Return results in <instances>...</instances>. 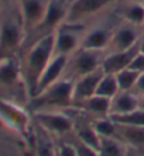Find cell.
I'll list each match as a JSON object with an SVG mask.
<instances>
[{
	"mask_svg": "<svg viewBox=\"0 0 144 156\" xmlns=\"http://www.w3.org/2000/svg\"><path fill=\"white\" fill-rule=\"evenodd\" d=\"M54 54V34H50L24 48L18 55L23 79L25 82L30 98L36 94L38 80Z\"/></svg>",
	"mask_w": 144,
	"mask_h": 156,
	"instance_id": "cell-1",
	"label": "cell"
},
{
	"mask_svg": "<svg viewBox=\"0 0 144 156\" xmlns=\"http://www.w3.org/2000/svg\"><path fill=\"white\" fill-rule=\"evenodd\" d=\"M27 35L17 0L6 4L0 18V62L16 58L23 49Z\"/></svg>",
	"mask_w": 144,
	"mask_h": 156,
	"instance_id": "cell-2",
	"label": "cell"
},
{
	"mask_svg": "<svg viewBox=\"0 0 144 156\" xmlns=\"http://www.w3.org/2000/svg\"><path fill=\"white\" fill-rule=\"evenodd\" d=\"M74 80L61 77L55 83L44 89L41 93L30 98L28 108L34 111H47V110H68L74 104Z\"/></svg>",
	"mask_w": 144,
	"mask_h": 156,
	"instance_id": "cell-3",
	"label": "cell"
},
{
	"mask_svg": "<svg viewBox=\"0 0 144 156\" xmlns=\"http://www.w3.org/2000/svg\"><path fill=\"white\" fill-rule=\"evenodd\" d=\"M120 21L119 16L115 13L113 7L109 11L103 13L100 17L90 21L88 24L86 34L83 37L82 45L83 48H92V49H102L106 52L109 41L112 38L113 30Z\"/></svg>",
	"mask_w": 144,
	"mask_h": 156,
	"instance_id": "cell-4",
	"label": "cell"
},
{
	"mask_svg": "<svg viewBox=\"0 0 144 156\" xmlns=\"http://www.w3.org/2000/svg\"><path fill=\"white\" fill-rule=\"evenodd\" d=\"M68 7H69V0H51L48 10L45 13V16H44V18L41 20V23L34 30L27 33L23 49L27 48L28 45H31V44H34L36 41L44 38V37L54 34L55 30L66 20Z\"/></svg>",
	"mask_w": 144,
	"mask_h": 156,
	"instance_id": "cell-5",
	"label": "cell"
},
{
	"mask_svg": "<svg viewBox=\"0 0 144 156\" xmlns=\"http://www.w3.org/2000/svg\"><path fill=\"white\" fill-rule=\"evenodd\" d=\"M104 55H106V52L102 49H92V48L83 47L78 48L74 54L68 56L64 77L75 80L83 75H88L90 72L100 69Z\"/></svg>",
	"mask_w": 144,
	"mask_h": 156,
	"instance_id": "cell-6",
	"label": "cell"
},
{
	"mask_svg": "<svg viewBox=\"0 0 144 156\" xmlns=\"http://www.w3.org/2000/svg\"><path fill=\"white\" fill-rule=\"evenodd\" d=\"M32 122L47 131L54 138L61 139L74 131V118L69 110H47L31 113Z\"/></svg>",
	"mask_w": 144,
	"mask_h": 156,
	"instance_id": "cell-7",
	"label": "cell"
},
{
	"mask_svg": "<svg viewBox=\"0 0 144 156\" xmlns=\"http://www.w3.org/2000/svg\"><path fill=\"white\" fill-rule=\"evenodd\" d=\"M88 24L64 21L54 33V52L59 55H71L81 48Z\"/></svg>",
	"mask_w": 144,
	"mask_h": 156,
	"instance_id": "cell-8",
	"label": "cell"
},
{
	"mask_svg": "<svg viewBox=\"0 0 144 156\" xmlns=\"http://www.w3.org/2000/svg\"><path fill=\"white\" fill-rule=\"evenodd\" d=\"M116 2L117 0H69L68 14L65 21L89 24L90 21L110 10Z\"/></svg>",
	"mask_w": 144,
	"mask_h": 156,
	"instance_id": "cell-9",
	"label": "cell"
},
{
	"mask_svg": "<svg viewBox=\"0 0 144 156\" xmlns=\"http://www.w3.org/2000/svg\"><path fill=\"white\" fill-rule=\"evenodd\" d=\"M141 33H143V27L120 20L113 30L112 38H110L109 45L106 48V54L130 49L131 47L138 44Z\"/></svg>",
	"mask_w": 144,
	"mask_h": 156,
	"instance_id": "cell-10",
	"label": "cell"
},
{
	"mask_svg": "<svg viewBox=\"0 0 144 156\" xmlns=\"http://www.w3.org/2000/svg\"><path fill=\"white\" fill-rule=\"evenodd\" d=\"M51 0H17L27 33L34 30L44 18Z\"/></svg>",
	"mask_w": 144,
	"mask_h": 156,
	"instance_id": "cell-11",
	"label": "cell"
},
{
	"mask_svg": "<svg viewBox=\"0 0 144 156\" xmlns=\"http://www.w3.org/2000/svg\"><path fill=\"white\" fill-rule=\"evenodd\" d=\"M66 62H68V55H59V54H54V56L51 58V61L48 62V65L45 66L43 75H41L38 84H37V90L36 94L47 89L48 86H51L52 83H55L57 80H59L61 77H64V72L66 68ZM32 96V97H34Z\"/></svg>",
	"mask_w": 144,
	"mask_h": 156,
	"instance_id": "cell-12",
	"label": "cell"
},
{
	"mask_svg": "<svg viewBox=\"0 0 144 156\" xmlns=\"http://www.w3.org/2000/svg\"><path fill=\"white\" fill-rule=\"evenodd\" d=\"M103 73H104L103 69L100 68V69L95 70V72H90V73H88V75H83V76L74 80V93H72L74 104H75V103H79V101H83V100H86V98L95 96L97 84L100 82Z\"/></svg>",
	"mask_w": 144,
	"mask_h": 156,
	"instance_id": "cell-13",
	"label": "cell"
},
{
	"mask_svg": "<svg viewBox=\"0 0 144 156\" xmlns=\"http://www.w3.org/2000/svg\"><path fill=\"white\" fill-rule=\"evenodd\" d=\"M138 51H140V48L137 44V45L131 47L130 49H126V51L106 54L103 62H102V69L104 73H112V75H116L123 69H127V68H130L134 56L138 54Z\"/></svg>",
	"mask_w": 144,
	"mask_h": 156,
	"instance_id": "cell-14",
	"label": "cell"
},
{
	"mask_svg": "<svg viewBox=\"0 0 144 156\" xmlns=\"http://www.w3.org/2000/svg\"><path fill=\"white\" fill-rule=\"evenodd\" d=\"M0 115L9 125L17 128L18 131L24 132L28 127V115L20 107V104L10 100L0 98Z\"/></svg>",
	"mask_w": 144,
	"mask_h": 156,
	"instance_id": "cell-15",
	"label": "cell"
},
{
	"mask_svg": "<svg viewBox=\"0 0 144 156\" xmlns=\"http://www.w3.org/2000/svg\"><path fill=\"white\" fill-rule=\"evenodd\" d=\"M113 10L120 20L133 23L143 27L144 24V2L133 0H117L113 6Z\"/></svg>",
	"mask_w": 144,
	"mask_h": 156,
	"instance_id": "cell-16",
	"label": "cell"
},
{
	"mask_svg": "<svg viewBox=\"0 0 144 156\" xmlns=\"http://www.w3.org/2000/svg\"><path fill=\"white\" fill-rule=\"evenodd\" d=\"M140 107V96L136 91H122L119 90L110 98V110L109 115L126 114Z\"/></svg>",
	"mask_w": 144,
	"mask_h": 156,
	"instance_id": "cell-17",
	"label": "cell"
},
{
	"mask_svg": "<svg viewBox=\"0 0 144 156\" xmlns=\"http://www.w3.org/2000/svg\"><path fill=\"white\" fill-rule=\"evenodd\" d=\"M78 108L79 111L85 113L90 118H102V117H109V110H110V98L102 97V96H92V97L83 100V101L75 103L72 105Z\"/></svg>",
	"mask_w": 144,
	"mask_h": 156,
	"instance_id": "cell-18",
	"label": "cell"
},
{
	"mask_svg": "<svg viewBox=\"0 0 144 156\" xmlns=\"http://www.w3.org/2000/svg\"><path fill=\"white\" fill-rule=\"evenodd\" d=\"M115 136L117 139H120L123 144H126L129 148H134L137 151H144V127L116 124Z\"/></svg>",
	"mask_w": 144,
	"mask_h": 156,
	"instance_id": "cell-19",
	"label": "cell"
},
{
	"mask_svg": "<svg viewBox=\"0 0 144 156\" xmlns=\"http://www.w3.org/2000/svg\"><path fill=\"white\" fill-rule=\"evenodd\" d=\"M54 136L34 124V155L36 156H58L57 141Z\"/></svg>",
	"mask_w": 144,
	"mask_h": 156,
	"instance_id": "cell-20",
	"label": "cell"
},
{
	"mask_svg": "<svg viewBox=\"0 0 144 156\" xmlns=\"http://www.w3.org/2000/svg\"><path fill=\"white\" fill-rule=\"evenodd\" d=\"M100 156H129V146L116 136H100Z\"/></svg>",
	"mask_w": 144,
	"mask_h": 156,
	"instance_id": "cell-21",
	"label": "cell"
},
{
	"mask_svg": "<svg viewBox=\"0 0 144 156\" xmlns=\"http://www.w3.org/2000/svg\"><path fill=\"white\" fill-rule=\"evenodd\" d=\"M117 91H119V84H117L116 75L103 73L100 82L97 84V89H96V93H95V94L102 96V97H106V98H112Z\"/></svg>",
	"mask_w": 144,
	"mask_h": 156,
	"instance_id": "cell-22",
	"label": "cell"
},
{
	"mask_svg": "<svg viewBox=\"0 0 144 156\" xmlns=\"http://www.w3.org/2000/svg\"><path fill=\"white\" fill-rule=\"evenodd\" d=\"M116 124L122 125H133V127H144V110L138 108L133 110L126 114H117V115H109Z\"/></svg>",
	"mask_w": 144,
	"mask_h": 156,
	"instance_id": "cell-23",
	"label": "cell"
},
{
	"mask_svg": "<svg viewBox=\"0 0 144 156\" xmlns=\"http://www.w3.org/2000/svg\"><path fill=\"white\" fill-rule=\"evenodd\" d=\"M140 73L136 72L134 69H123L119 73H116V79H117V84H119V90L122 91H134V87L138 80Z\"/></svg>",
	"mask_w": 144,
	"mask_h": 156,
	"instance_id": "cell-24",
	"label": "cell"
},
{
	"mask_svg": "<svg viewBox=\"0 0 144 156\" xmlns=\"http://www.w3.org/2000/svg\"><path fill=\"white\" fill-rule=\"evenodd\" d=\"M64 141L69 142L72 146H74V149H75V152L78 156H100L99 155V151H96L95 148H92V146H89L88 144H85V142H82L78 136L75 135V132L72 131V132H69L68 135H65Z\"/></svg>",
	"mask_w": 144,
	"mask_h": 156,
	"instance_id": "cell-25",
	"label": "cell"
},
{
	"mask_svg": "<svg viewBox=\"0 0 144 156\" xmlns=\"http://www.w3.org/2000/svg\"><path fill=\"white\" fill-rule=\"evenodd\" d=\"M57 151L58 156H78L74 146L69 142L64 141V139H58L57 141Z\"/></svg>",
	"mask_w": 144,
	"mask_h": 156,
	"instance_id": "cell-26",
	"label": "cell"
},
{
	"mask_svg": "<svg viewBox=\"0 0 144 156\" xmlns=\"http://www.w3.org/2000/svg\"><path fill=\"white\" fill-rule=\"evenodd\" d=\"M130 69H134L136 72L143 73L144 72V54L138 51V54L134 56L131 65H130Z\"/></svg>",
	"mask_w": 144,
	"mask_h": 156,
	"instance_id": "cell-27",
	"label": "cell"
},
{
	"mask_svg": "<svg viewBox=\"0 0 144 156\" xmlns=\"http://www.w3.org/2000/svg\"><path fill=\"white\" fill-rule=\"evenodd\" d=\"M134 91H136L140 97L144 96V72L140 73L138 80H137V83H136V87H134Z\"/></svg>",
	"mask_w": 144,
	"mask_h": 156,
	"instance_id": "cell-28",
	"label": "cell"
},
{
	"mask_svg": "<svg viewBox=\"0 0 144 156\" xmlns=\"http://www.w3.org/2000/svg\"><path fill=\"white\" fill-rule=\"evenodd\" d=\"M138 48H140V52L144 54V30H143V33H141L140 40H138Z\"/></svg>",
	"mask_w": 144,
	"mask_h": 156,
	"instance_id": "cell-29",
	"label": "cell"
},
{
	"mask_svg": "<svg viewBox=\"0 0 144 156\" xmlns=\"http://www.w3.org/2000/svg\"><path fill=\"white\" fill-rule=\"evenodd\" d=\"M140 108L144 110V96H141L140 97Z\"/></svg>",
	"mask_w": 144,
	"mask_h": 156,
	"instance_id": "cell-30",
	"label": "cell"
},
{
	"mask_svg": "<svg viewBox=\"0 0 144 156\" xmlns=\"http://www.w3.org/2000/svg\"><path fill=\"white\" fill-rule=\"evenodd\" d=\"M2 4H7V3H11V2H14V0H0Z\"/></svg>",
	"mask_w": 144,
	"mask_h": 156,
	"instance_id": "cell-31",
	"label": "cell"
},
{
	"mask_svg": "<svg viewBox=\"0 0 144 156\" xmlns=\"http://www.w3.org/2000/svg\"><path fill=\"white\" fill-rule=\"evenodd\" d=\"M133 2H144V0H133Z\"/></svg>",
	"mask_w": 144,
	"mask_h": 156,
	"instance_id": "cell-32",
	"label": "cell"
},
{
	"mask_svg": "<svg viewBox=\"0 0 144 156\" xmlns=\"http://www.w3.org/2000/svg\"><path fill=\"white\" fill-rule=\"evenodd\" d=\"M143 30H144V24H143Z\"/></svg>",
	"mask_w": 144,
	"mask_h": 156,
	"instance_id": "cell-33",
	"label": "cell"
},
{
	"mask_svg": "<svg viewBox=\"0 0 144 156\" xmlns=\"http://www.w3.org/2000/svg\"><path fill=\"white\" fill-rule=\"evenodd\" d=\"M32 156H36V155H34V153H32Z\"/></svg>",
	"mask_w": 144,
	"mask_h": 156,
	"instance_id": "cell-34",
	"label": "cell"
},
{
	"mask_svg": "<svg viewBox=\"0 0 144 156\" xmlns=\"http://www.w3.org/2000/svg\"><path fill=\"white\" fill-rule=\"evenodd\" d=\"M0 4H2V2H0Z\"/></svg>",
	"mask_w": 144,
	"mask_h": 156,
	"instance_id": "cell-35",
	"label": "cell"
}]
</instances>
